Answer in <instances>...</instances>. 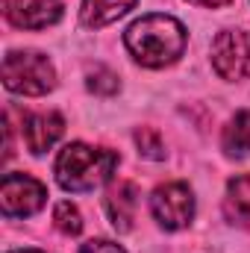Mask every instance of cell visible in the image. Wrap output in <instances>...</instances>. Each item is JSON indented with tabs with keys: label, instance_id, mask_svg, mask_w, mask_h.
<instances>
[{
	"label": "cell",
	"instance_id": "obj_2",
	"mask_svg": "<svg viewBox=\"0 0 250 253\" xmlns=\"http://www.w3.org/2000/svg\"><path fill=\"white\" fill-rule=\"evenodd\" d=\"M118 168V153L83 141L65 144L56 159V180L65 191H91L103 186Z\"/></svg>",
	"mask_w": 250,
	"mask_h": 253
},
{
	"label": "cell",
	"instance_id": "obj_3",
	"mask_svg": "<svg viewBox=\"0 0 250 253\" xmlns=\"http://www.w3.org/2000/svg\"><path fill=\"white\" fill-rule=\"evenodd\" d=\"M3 85L15 94H47L56 85V71L47 56L36 50H12L3 59Z\"/></svg>",
	"mask_w": 250,
	"mask_h": 253
},
{
	"label": "cell",
	"instance_id": "obj_13",
	"mask_svg": "<svg viewBox=\"0 0 250 253\" xmlns=\"http://www.w3.org/2000/svg\"><path fill=\"white\" fill-rule=\"evenodd\" d=\"M53 221H56L59 233H65V236H77V233L83 230V215H80V209H77L74 203H68V200H62V203L53 209Z\"/></svg>",
	"mask_w": 250,
	"mask_h": 253
},
{
	"label": "cell",
	"instance_id": "obj_18",
	"mask_svg": "<svg viewBox=\"0 0 250 253\" xmlns=\"http://www.w3.org/2000/svg\"><path fill=\"white\" fill-rule=\"evenodd\" d=\"M12 253H44V251H33V248H27V251H12Z\"/></svg>",
	"mask_w": 250,
	"mask_h": 253
},
{
	"label": "cell",
	"instance_id": "obj_5",
	"mask_svg": "<svg viewBox=\"0 0 250 253\" xmlns=\"http://www.w3.org/2000/svg\"><path fill=\"white\" fill-rule=\"evenodd\" d=\"M150 209L165 230H183L194 218V194L186 183H165L153 191Z\"/></svg>",
	"mask_w": 250,
	"mask_h": 253
},
{
	"label": "cell",
	"instance_id": "obj_9",
	"mask_svg": "<svg viewBox=\"0 0 250 253\" xmlns=\"http://www.w3.org/2000/svg\"><path fill=\"white\" fill-rule=\"evenodd\" d=\"M135 206H138V189H135V183H129V180H118V183L109 189V194H106V212H109L115 230H121V233L132 230Z\"/></svg>",
	"mask_w": 250,
	"mask_h": 253
},
{
	"label": "cell",
	"instance_id": "obj_8",
	"mask_svg": "<svg viewBox=\"0 0 250 253\" xmlns=\"http://www.w3.org/2000/svg\"><path fill=\"white\" fill-rule=\"evenodd\" d=\"M65 129V121L59 112H39V115H27L24 118V141L30 147V153H44L50 150Z\"/></svg>",
	"mask_w": 250,
	"mask_h": 253
},
{
	"label": "cell",
	"instance_id": "obj_4",
	"mask_svg": "<svg viewBox=\"0 0 250 253\" xmlns=\"http://www.w3.org/2000/svg\"><path fill=\"white\" fill-rule=\"evenodd\" d=\"M47 189L30 174H6L0 183V209L9 218H27L44 206Z\"/></svg>",
	"mask_w": 250,
	"mask_h": 253
},
{
	"label": "cell",
	"instance_id": "obj_6",
	"mask_svg": "<svg viewBox=\"0 0 250 253\" xmlns=\"http://www.w3.org/2000/svg\"><path fill=\"white\" fill-rule=\"evenodd\" d=\"M212 65L224 80H245L250 74V33L227 30L212 44Z\"/></svg>",
	"mask_w": 250,
	"mask_h": 253
},
{
	"label": "cell",
	"instance_id": "obj_1",
	"mask_svg": "<svg viewBox=\"0 0 250 253\" xmlns=\"http://www.w3.org/2000/svg\"><path fill=\"white\" fill-rule=\"evenodd\" d=\"M126 50L144 68L174 65L186 50V27L171 15H144L124 33Z\"/></svg>",
	"mask_w": 250,
	"mask_h": 253
},
{
	"label": "cell",
	"instance_id": "obj_17",
	"mask_svg": "<svg viewBox=\"0 0 250 253\" xmlns=\"http://www.w3.org/2000/svg\"><path fill=\"white\" fill-rule=\"evenodd\" d=\"M188 3H194V6H209V9H218V6H224V3H230V0H188Z\"/></svg>",
	"mask_w": 250,
	"mask_h": 253
},
{
	"label": "cell",
	"instance_id": "obj_11",
	"mask_svg": "<svg viewBox=\"0 0 250 253\" xmlns=\"http://www.w3.org/2000/svg\"><path fill=\"white\" fill-rule=\"evenodd\" d=\"M132 6H135V0H83L80 18L85 27L97 30V27H106V24L124 18Z\"/></svg>",
	"mask_w": 250,
	"mask_h": 253
},
{
	"label": "cell",
	"instance_id": "obj_14",
	"mask_svg": "<svg viewBox=\"0 0 250 253\" xmlns=\"http://www.w3.org/2000/svg\"><path fill=\"white\" fill-rule=\"evenodd\" d=\"M135 144H138V153L147 156V159H162V156H165L162 135H159L153 126H138V129H135Z\"/></svg>",
	"mask_w": 250,
	"mask_h": 253
},
{
	"label": "cell",
	"instance_id": "obj_15",
	"mask_svg": "<svg viewBox=\"0 0 250 253\" xmlns=\"http://www.w3.org/2000/svg\"><path fill=\"white\" fill-rule=\"evenodd\" d=\"M88 91H94V94H115L118 88H121V83H118V74L115 71H109V68H103V65H97L91 74H88Z\"/></svg>",
	"mask_w": 250,
	"mask_h": 253
},
{
	"label": "cell",
	"instance_id": "obj_10",
	"mask_svg": "<svg viewBox=\"0 0 250 253\" xmlns=\"http://www.w3.org/2000/svg\"><path fill=\"white\" fill-rule=\"evenodd\" d=\"M224 212L236 227L250 230V174H239L227 183Z\"/></svg>",
	"mask_w": 250,
	"mask_h": 253
},
{
	"label": "cell",
	"instance_id": "obj_16",
	"mask_svg": "<svg viewBox=\"0 0 250 253\" xmlns=\"http://www.w3.org/2000/svg\"><path fill=\"white\" fill-rule=\"evenodd\" d=\"M80 253H126L121 245H115V242H106V239H91V242H85Z\"/></svg>",
	"mask_w": 250,
	"mask_h": 253
},
{
	"label": "cell",
	"instance_id": "obj_12",
	"mask_svg": "<svg viewBox=\"0 0 250 253\" xmlns=\"http://www.w3.org/2000/svg\"><path fill=\"white\" fill-rule=\"evenodd\" d=\"M224 150L230 156H248L250 153V112H239L224 126Z\"/></svg>",
	"mask_w": 250,
	"mask_h": 253
},
{
	"label": "cell",
	"instance_id": "obj_7",
	"mask_svg": "<svg viewBox=\"0 0 250 253\" xmlns=\"http://www.w3.org/2000/svg\"><path fill=\"white\" fill-rule=\"evenodd\" d=\"M3 15L21 30H44L62 18V0H3Z\"/></svg>",
	"mask_w": 250,
	"mask_h": 253
}]
</instances>
